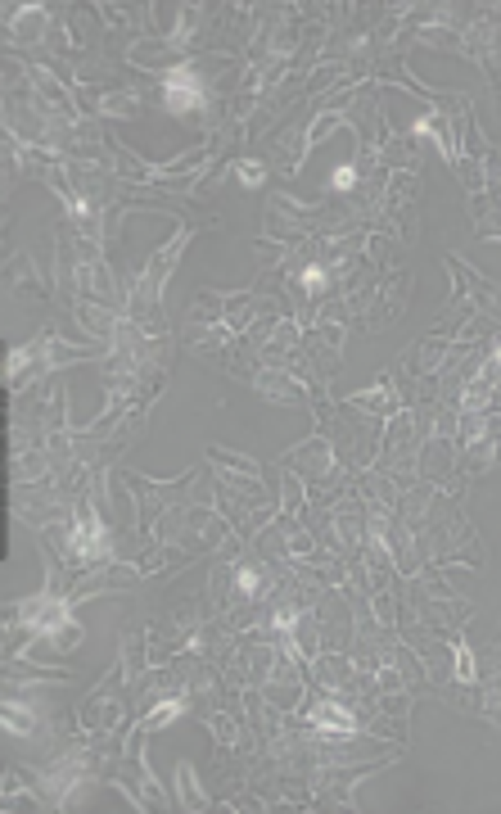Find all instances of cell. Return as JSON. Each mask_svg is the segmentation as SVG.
<instances>
[{"label":"cell","instance_id":"7a4b0ae2","mask_svg":"<svg viewBox=\"0 0 501 814\" xmlns=\"http://www.w3.org/2000/svg\"><path fill=\"white\" fill-rule=\"evenodd\" d=\"M262 163H239V182H244V186H262Z\"/></svg>","mask_w":501,"mask_h":814},{"label":"cell","instance_id":"6da1fadb","mask_svg":"<svg viewBox=\"0 0 501 814\" xmlns=\"http://www.w3.org/2000/svg\"><path fill=\"white\" fill-rule=\"evenodd\" d=\"M352 186H357V168H352V163H343V168H334V177H330V191H352Z\"/></svg>","mask_w":501,"mask_h":814}]
</instances>
